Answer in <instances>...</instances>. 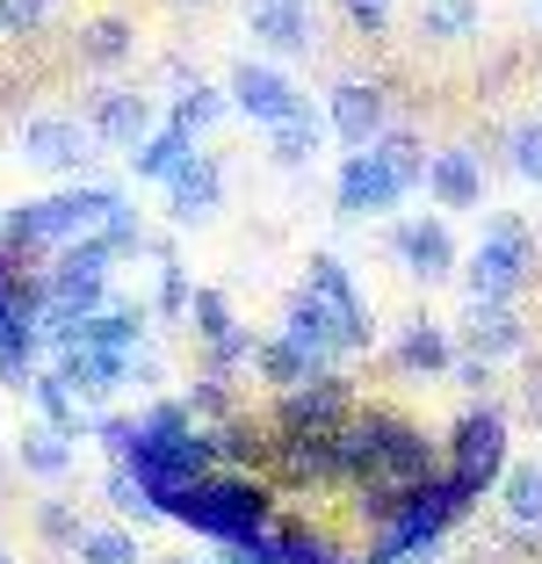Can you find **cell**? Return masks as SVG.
<instances>
[{"instance_id":"cell-1","label":"cell","mask_w":542,"mask_h":564,"mask_svg":"<svg viewBox=\"0 0 542 564\" xmlns=\"http://www.w3.org/2000/svg\"><path fill=\"white\" fill-rule=\"evenodd\" d=\"M160 514L188 521L196 535H217V543H247V535L268 521V492L253 478L210 470V478H196V485H174V492L160 499Z\"/></svg>"},{"instance_id":"cell-2","label":"cell","mask_w":542,"mask_h":564,"mask_svg":"<svg viewBox=\"0 0 542 564\" xmlns=\"http://www.w3.org/2000/svg\"><path fill=\"white\" fill-rule=\"evenodd\" d=\"M528 261H535L528 225H521V217H492V225H485V239H477V253H470V290L485 304H507L513 290L528 282Z\"/></svg>"},{"instance_id":"cell-3","label":"cell","mask_w":542,"mask_h":564,"mask_svg":"<svg viewBox=\"0 0 542 564\" xmlns=\"http://www.w3.org/2000/svg\"><path fill=\"white\" fill-rule=\"evenodd\" d=\"M448 478H463L470 492L507 478V413H463L456 434H448Z\"/></svg>"},{"instance_id":"cell-4","label":"cell","mask_w":542,"mask_h":564,"mask_svg":"<svg viewBox=\"0 0 542 564\" xmlns=\"http://www.w3.org/2000/svg\"><path fill=\"white\" fill-rule=\"evenodd\" d=\"M347 413H355V391H347V377H333V369H318L312 383H296V391H282V413L275 427H296V434H340Z\"/></svg>"},{"instance_id":"cell-5","label":"cell","mask_w":542,"mask_h":564,"mask_svg":"<svg viewBox=\"0 0 542 564\" xmlns=\"http://www.w3.org/2000/svg\"><path fill=\"white\" fill-rule=\"evenodd\" d=\"M101 138L87 131L80 117H30L22 123V160L30 166H51V174H80L87 160H95Z\"/></svg>"},{"instance_id":"cell-6","label":"cell","mask_w":542,"mask_h":564,"mask_svg":"<svg viewBox=\"0 0 542 564\" xmlns=\"http://www.w3.org/2000/svg\"><path fill=\"white\" fill-rule=\"evenodd\" d=\"M282 340H296V348L312 355V369H326L333 355H355L347 318L333 312V304H318L312 290H296V297H290V312H282Z\"/></svg>"},{"instance_id":"cell-7","label":"cell","mask_w":542,"mask_h":564,"mask_svg":"<svg viewBox=\"0 0 542 564\" xmlns=\"http://www.w3.org/2000/svg\"><path fill=\"white\" fill-rule=\"evenodd\" d=\"M87 131L116 152H138L152 138V95H138V87H101L95 109H87Z\"/></svg>"},{"instance_id":"cell-8","label":"cell","mask_w":542,"mask_h":564,"mask_svg":"<svg viewBox=\"0 0 542 564\" xmlns=\"http://www.w3.org/2000/svg\"><path fill=\"white\" fill-rule=\"evenodd\" d=\"M225 95H231V109H247V117L268 123V131H275L282 117H296V109H304V95H296L275 66H253V58H247V66H231Z\"/></svg>"},{"instance_id":"cell-9","label":"cell","mask_w":542,"mask_h":564,"mask_svg":"<svg viewBox=\"0 0 542 564\" xmlns=\"http://www.w3.org/2000/svg\"><path fill=\"white\" fill-rule=\"evenodd\" d=\"M326 123H333V131H340L355 152H369L383 131H391L383 87H369V80H340V87H333V109H326Z\"/></svg>"},{"instance_id":"cell-10","label":"cell","mask_w":542,"mask_h":564,"mask_svg":"<svg viewBox=\"0 0 542 564\" xmlns=\"http://www.w3.org/2000/svg\"><path fill=\"white\" fill-rule=\"evenodd\" d=\"M247 30L261 36L268 51H282V58H304V51L318 44V22L304 0H247Z\"/></svg>"},{"instance_id":"cell-11","label":"cell","mask_w":542,"mask_h":564,"mask_svg":"<svg viewBox=\"0 0 542 564\" xmlns=\"http://www.w3.org/2000/svg\"><path fill=\"white\" fill-rule=\"evenodd\" d=\"M398 196H405V182H398L377 152H347V166H340V210L347 217H377V210H391Z\"/></svg>"},{"instance_id":"cell-12","label":"cell","mask_w":542,"mask_h":564,"mask_svg":"<svg viewBox=\"0 0 542 564\" xmlns=\"http://www.w3.org/2000/svg\"><path fill=\"white\" fill-rule=\"evenodd\" d=\"M398 261H405V275L420 282H442L456 275V239H448V225H434V217H412V225H398Z\"/></svg>"},{"instance_id":"cell-13","label":"cell","mask_w":542,"mask_h":564,"mask_svg":"<svg viewBox=\"0 0 542 564\" xmlns=\"http://www.w3.org/2000/svg\"><path fill=\"white\" fill-rule=\"evenodd\" d=\"M217 203H225V174H217V166L196 152V160L166 182V210H174V225H210Z\"/></svg>"},{"instance_id":"cell-14","label":"cell","mask_w":542,"mask_h":564,"mask_svg":"<svg viewBox=\"0 0 542 564\" xmlns=\"http://www.w3.org/2000/svg\"><path fill=\"white\" fill-rule=\"evenodd\" d=\"M58 377H66L73 399H109L116 383L131 377V355H109V348H58Z\"/></svg>"},{"instance_id":"cell-15","label":"cell","mask_w":542,"mask_h":564,"mask_svg":"<svg viewBox=\"0 0 542 564\" xmlns=\"http://www.w3.org/2000/svg\"><path fill=\"white\" fill-rule=\"evenodd\" d=\"M521 340H528V333H521V318H513L507 304H485V297H477V304H470V318H463V348H470L477 362L521 355Z\"/></svg>"},{"instance_id":"cell-16","label":"cell","mask_w":542,"mask_h":564,"mask_svg":"<svg viewBox=\"0 0 542 564\" xmlns=\"http://www.w3.org/2000/svg\"><path fill=\"white\" fill-rule=\"evenodd\" d=\"M318 304H333V312L347 318V333H355V348H369V312H361V297H355V282H347V268H340V253H312V282H304Z\"/></svg>"},{"instance_id":"cell-17","label":"cell","mask_w":542,"mask_h":564,"mask_svg":"<svg viewBox=\"0 0 542 564\" xmlns=\"http://www.w3.org/2000/svg\"><path fill=\"white\" fill-rule=\"evenodd\" d=\"M427 196L442 203V210H477V196H485V174H477L470 152H434L427 160Z\"/></svg>"},{"instance_id":"cell-18","label":"cell","mask_w":542,"mask_h":564,"mask_svg":"<svg viewBox=\"0 0 542 564\" xmlns=\"http://www.w3.org/2000/svg\"><path fill=\"white\" fill-rule=\"evenodd\" d=\"M15 464L36 470V478H66V470H73V434H58V427H22L15 434Z\"/></svg>"},{"instance_id":"cell-19","label":"cell","mask_w":542,"mask_h":564,"mask_svg":"<svg viewBox=\"0 0 542 564\" xmlns=\"http://www.w3.org/2000/svg\"><path fill=\"white\" fill-rule=\"evenodd\" d=\"M188 160H196V138H181L174 123H166V131H152L145 145L131 152V166H138V174H145V182H174V174H181V166H188Z\"/></svg>"},{"instance_id":"cell-20","label":"cell","mask_w":542,"mask_h":564,"mask_svg":"<svg viewBox=\"0 0 542 564\" xmlns=\"http://www.w3.org/2000/svg\"><path fill=\"white\" fill-rule=\"evenodd\" d=\"M253 369H261V383H275V391H296V383H312L318 369H312V355L296 348V340H261V348H253Z\"/></svg>"},{"instance_id":"cell-21","label":"cell","mask_w":542,"mask_h":564,"mask_svg":"<svg viewBox=\"0 0 542 564\" xmlns=\"http://www.w3.org/2000/svg\"><path fill=\"white\" fill-rule=\"evenodd\" d=\"M318 145H326V123H318L312 109H296V117H282L275 131H268V152H275V166H304Z\"/></svg>"},{"instance_id":"cell-22","label":"cell","mask_w":542,"mask_h":564,"mask_svg":"<svg viewBox=\"0 0 542 564\" xmlns=\"http://www.w3.org/2000/svg\"><path fill=\"white\" fill-rule=\"evenodd\" d=\"M131 22L123 15H101V22H80V58L87 66H123V58H131Z\"/></svg>"},{"instance_id":"cell-23","label":"cell","mask_w":542,"mask_h":564,"mask_svg":"<svg viewBox=\"0 0 542 564\" xmlns=\"http://www.w3.org/2000/svg\"><path fill=\"white\" fill-rule=\"evenodd\" d=\"M398 369H420V377H434V369H456V340H448L442 326H412L405 340H398Z\"/></svg>"},{"instance_id":"cell-24","label":"cell","mask_w":542,"mask_h":564,"mask_svg":"<svg viewBox=\"0 0 542 564\" xmlns=\"http://www.w3.org/2000/svg\"><path fill=\"white\" fill-rule=\"evenodd\" d=\"M225 101H231L225 87H203V80H196V87H181V101H174V117H166V123H174L181 138H203L217 117H225Z\"/></svg>"},{"instance_id":"cell-25","label":"cell","mask_w":542,"mask_h":564,"mask_svg":"<svg viewBox=\"0 0 542 564\" xmlns=\"http://www.w3.org/2000/svg\"><path fill=\"white\" fill-rule=\"evenodd\" d=\"M30 399L44 405V427H58V434H80V427H87V420H80V399L66 391V377H58V369L30 377Z\"/></svg>"},{"instance_id":"cell-26","label":"cell","mask_w":542,"mask_h":564,"mask_svg":"<svg viewBox=\"0 0 542 564\" xmlns=\"http://www.w3.org/2000/svg\"><path fill=\"white\" fill-rule=\"evenodd\" d=\"M369 152H377L398 182H405V196H412V188H427V160H420V138H412V131H383Z\"/></svg>"},{"instance_id":"cell-27","label":"cell","mask_w":542,"mask_h":564,"mask_svg":"<svg viewBox=\"0 0 542 564\" xmlns=\"http://www.w3.org/2000/svg\"><path fill=\"white\" fill-rule=\"evenodd\" d=\"M507 514H513V529H542V464L507 470Z\"/></svg>"},{"instance_id":"cell-28","label":"cell","mask_w":542,"mask_h":564,"mask_svg":"<svg viewBox=\"0 0 542 564\" xmlns=\"http://www.w3.org/2000/svg\"><path fill=\"white\" fill-rule=\"evenodd\" d=\"M477 30V0H420V36H442V44H456V36Z\"/></svg>"},{"instance_id":"cell-29","label":"cell","mask_w":542,"mask_h":564,"mask_svg":"<svg viewBox=\"0 0 542 564\" xmlns=\"http://www.w3.org/2000/svg\"><path fill=\"white\" fill-rule=\"evenodd\" d=\"M188 326H196L203 348H225L231 333H239V318H231V304L217 297V290H196V297H188Z\"/></svg>"},{"instance_id":"cell-30","label":"cell","mask_w":542,"mask_h":564,"mask_svg":"<svg viewBox=\"0 0 542 564\" xmlns=\"http://www.w3.org/2000/svg\"><path fill=\"white\" fill-rule=\"evenodd\" d=\"M507 166L521 182H542V117H521L507 131Z\"/></svg>"},{"instance_id":"cell-31","label":"cell","mask_w":542,"mask_h":564,"mask_svg":"<svg viewBox=\"0 0 542 564\" xmlns=\"http://www.w3.org/2000/svg\"><path fill=\"white\" fill-rule=\"evenodd\" d=\"M73 557H80V564H138V535H123V529H87Z\"/></svg>"},{"instance_id":"cell-32","label":"cell","mask_w":542,"mask_h":564,"mask_svg":"<svg viewBox=\"0 0 542 564\" xmlns=\"http://www.w3.org/2000/svg\"><path fill=\"white\" fill-rule=\"evenodd\" d=\"M58 15V0H0V36H36Z\"/></svg>"},{"instance_id":"cell-33","label":"cell","mask_w":542,"mask_h":564,"mask_svg":"<svg viewBox=\"0 0 542 564\" xmlns=\"http://www.w3.org/2000/svg\"><path fill=\"white\" fill-rule=\"evenodd\" d=\"M36 535H44V543H58V550H80V514H73V507H58V499H44V507H36Z\"/></svg>"},{"instance_id":"cell-34","label":"cell","mask_w":542,"mask_h":564,"mask_svg":"<svg viewBox=\"0 0 542 564\" xmlns=\"http://www.w3.org/2000/svg\"><path fill=\"white\" fill-rule=\"evenodd\" d=\"M109 507H123V514H160V507L145 499V485H138L131 464H116V470H109Z\"/></svg>"},{"instance_id":"cell-35","label":"cell","mask_w":542,"mask_h":564,"mask_svg":"<svg viewBox=\"0 0 542 564\" xmlns=\"http://www.w3.org/2000/svg\"><path fill=\"white\" fill-rule=\"evenodd\" d=\"M188 297H196V290H188V275L166 261V275H160V312H166V318H181V312H188Z\"/></svg>"},{"instance_id":"cell-36","label":"cell","mask_w":542,"mask_h":564,"mask_svg":"<svg viewBox=\"0 0 542 564\" xmlns=\"http://www.w3.org/2000/svg\"><path fill=\"white\" fill-rule=\"evenodd\" d=\"M340 8L355 15V30H369V36L391 30V0H340Z\"/></svg>"},{"instance_id":"cell-37","label":"cell","mask_w":542,"mask_h":564,"mask_svg":"<svg viewBox=\"0 0 542 564\" xmlns=\"http://www.w3.org/2000/svg\"><path fill=\"white\" fill-rule=\"evenodd\" d=\"M95 434L116 448V456H131V442H138V420H123V413H109V420H95Z\"/></svg>"},{"instance_id":"cell-38","label":"cell","mask_w":542,"mask_h":564,"mask_svg":"<svg viewBox=\"0 0 542 564\" xmlns=\"http://www.w3.org/2000/svg\"><path fill=\"white\" fill-rule=\"evenodd\" d=\"M181 427H196V420H188V405H152L145 434H181Z\"/></svg>"},{"instance_id":"cell-39","label":"cell","mask_w":542,"mask_h":564,"mask_svg":"<svg viewBox=\"0 0 542 564\" xmlns=\"http://www.w3.org/2000/svg\"><path fill=\"white\" fill-rule=\"evenodd\" d=\"M528 413L542 420V369H535V377H528Z\"/></svg>"},{"instance_id":"cell-40","label":"cell","mask_w":542,"mask_h":564,"mask_svg":"<svg viewBox=\"0 0 542 564\" xmlns=\"http://www.w3.org/2000/svg\"><path fill=\"white\" fill-rule=\"evenodd\" d=\"M225 564H261V557H239V550H231V557H225Z\"/></svg>"},{"instance_id":"cell-41","label":"cell","mask_w":542,"mask_h":564,"mask_svg":"<svg viewBox=\"0 0 542 564\" xmlns=\"http://www.w3.org/2000/svg\"><path fill=\"white\" fill-rule=\"evenodd\" d=\"M166 564H196V557H166Z\"/></svg>"},{"instance_id":"cell-42","label":"cell","mask_w":542,"mask_h":564,"mask_svg":"<svg viewBox=\"0 0 542 564\" xmlns=\"http://www.w3.org/2000/svg\"><path fill=\"white\" fill-rule=\"evenodd\" d=\"M0 564H15V557H8V550H0Z\"/></svg>"},{"instance_id":"cell-43","label":"cell","mask_w":542,"mask_h":564,"mask_svg":"<svg viewBox=\"0 0 542 564\" xmlns=\"http://www.w3.org/2000/svg\"><path fill=\"white\" fill-rule=\"evenodd\" d=\"M304 8H312V0H304Z\"/></svg>"}]
</instances>
